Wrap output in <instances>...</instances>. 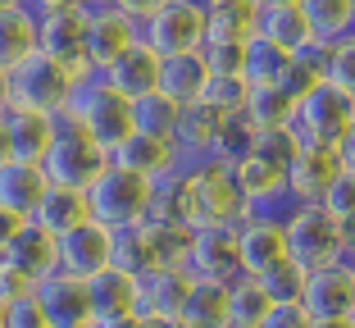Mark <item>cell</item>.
Here are the masks:
<instances>
[{"label":"cell","instance_id":"obj_1","mask_svg":"<svg viewBox=\"0 0 355 328\" xmlns=\"http://www.w3.org/2000/svg\"><path fill=\"white\" fill-rule=\"evenodd\" d=\"M78 87H83V78L73 69H64L60 60L37 51L10 74V110H32V114L64 119L69 105H73Z\"/></svg>","mask_w":355,"mask_h":328},{"label":"cell","instance_id":"obj_2","mask_svg":"<svg viewBox=\"0 0 355 328\" xmlns=\"http://www.w3.org/2000/svg\"><path fill=\"white\" fill-rule=\"evenodd\" d=\"M182 178H187V223L191 228H237L251 214V205L241 201L232 173L223 164H214V159L187 164Z\"/></svg>","mask_w":355,"mask_h":328},{"label":"cell","instance_id":"obj_3","mask_svg":"<svg viewBox=\"0 0 355 328\" xmlns=\"http://www.w3.org/2000/svg\"><path fill=\"white\" fill-rule=\"evenodd\" d=\"M64 119H73L87 137H96L110 155L132 137V101H128L123 92H114L101 74L87 78V83L78 87L73 105H69V114H64Z\"/></svg>","mask_w":355,"mask_h":328},{"label":"cell","instance_id":"obj_4","mask_svg":"<svg viewBox=\"0 0 355 328\" xmlns=\"http://www.w3.org/2000/svg\"><path fill=\"white\" fill-rule=\"evenodd\" d=\"M150 187H155V182H146L141 173H132V169H123V164H114V159H110V169H105L101 178L87 187L92 219L105 223L110 233H119V228H132V223H146Z\"/></svg>","mask_w":355,"mask_h":328},{"label":"cell","instance_id":"obj_5","mask_svg":"<svg viewBox=\"0 0 355 328\" xmlns=\"http://www.w3.org/2000/svg\"><path fill=\"white\" fill-rule=\"evenodd\" d=\"M287 260L301 265L305 274L314 269H328L337 260H346V237H342V223H333L319 205H296L287 219Z\"/></svg>","mask_w":355,"mask_h":328},{"label":"cell","instance_id":"obj_6","mask_svg":"<svg viewBox=\"0 0 355 328\" xmlns=\"http://www.w3.org/2000/svg\"><path fill=\"white\" fill-rule=\"evenodd\" d=\"M110 159H114V155H110L96 137H87L73 119H60V137H55V150L46 155L42 169H46V178H51L55 187L87 191L105 169H110Z\"/></svg>","mask_w":355,"mask_h":328},{"label":"cell","instance_id":"obj_7","mask_svg":"<svg viewBox=\"0 0 355 328\" xmlns=\"http://www.w3.org/2000/svg\"><path fill=\"white\" fill-rule=\"evenodd\" d=\"M141 42L159 55V60H178V55H200L209 42V19L200 0H168L164 10L141 28Z\"/></svg>","mask_w":355,"mask_h":328},{"label":"cell","instance_id":"obj_8","mask_svg":"<svg viewBox=\"0 0 355 328\" xmlns=\"http://www.w3.org/2000/svg\"><path fill=\"white\" fill-rule=\"evenodd\" d=\"M296 137L310 141V146H328L337 150L346 141V132L355 128V96L337 92V87H314L305 96L301 105H296Z\"/></svg>","mask_w":355,"mask_h":328},{"label":"cell","instance_id":"obj_9","mask_svg":"<svg viewBox=\"0 0 355 328\" xmlns=\"http://www.w3.org/2000/svg\"><path fill=\"white\" fill-rule=\"evenodd\" d=\"M137 42H141V23L119 14L110 0L87 10V60H92L96 74H105L114 60H123Z\"/></svg>","mask_w":355,"mask_h":328},{"label":"cell","instance_id":"obj_10","mask_svg":"<svg viewBox=\"0 0 355 328\" xmlns=\"http://www.w3.org/2000/svg\"><path fill=\"white\" fill-rule=\"evenodd\" d=\"M237 251H241V278H264L273 265L287 260V228L273 214H246L237 223Z\"/></svg>","mask_w":355,"mask_h":328},{"label":"cell","instance_id":"obj_11","mask_svg":"<svg viewBox=\"0 0 355 328\" xmlns=\"http://www.w3.org/2000/svg\"><path fill=\"white\" fill-rule=\"evenodd\" d=\"M87 10H92V5H83V10H60V14H46L42 19V55L60 60L64 69H73L83 83L96 78L92 60H87Z\"/></svg>","mask_w":355,"mask_h":328},{"label":"cell","instance_id":"obj_12","mask_svg":"<svg viewBox=\"0 0 355 328\" xmlns=\"http://www.w3.org/2000/svg\"><path fill=\"white\" fill-rule=\"evenodd\" d=\"M342 173L346 169H342V155H337V150L301 141L296 159L287 164V196H292L296 205H319L328 196V187H333Z\"/></svg>","mask_w":355,"mask_h":328},{"label":"cell","instance_id":"obj_13","mask_svg":"<svg viewBox=\"0 0 355 328\" xmlns=\"http://www.w3.org/2000/svg\"><path fill=\"white\" fill-rule=\"evenodd\" d=\"M301 306L310 319H351L355 315V260H337L328 269H314L305 278Z\"/></svg>","mask_w":355,"mask_h":328},{"label":"cell","instance_id":"obj_14","mask_svg":"<svg viewBox=\"0 0 355 328\" xmlns=\"http://www.w3.org/2000/svg\"><path fill=\"white\" fill-rule=\"evenodd\" d=\"M37 301H42L51 328H87L96 319L87 278H73V274H64V269H55L51 278L37 283Z\"/></svg>","mask_w":355,"mask_h":328},{"label":"cell","instance_id":"obj_15","mask_svg":"<svg viewBox=\"0 0 355 328\" xmlns=\"http://www.w3.org/2000/svg\"><path fill=\"white\" fill-rule=\"evenodd\" d=\"M187 269L209 283H237L241 278V251H237V228H196L191 233Z\"/></svg>","mask_w":355,"mask_h":328},{"label":"cell","instance_id":"obj_16","mask_svg":"<svg viewBox=\"0 0 355 328\" xmlns=\"http://www.w3.org/2000/svg\"><path fill=\"white\" fill-rule=\"evenodd\" d=\"M114 265V233L105 223H83L60 237V269L73 278H96L101 269Z\"/></svg>","mask_w":355,"mask_h":328},{"label":"cell","instance_id":"obj_17","mask_svg":"<svg viewBox=\"0 0 355 328\" xmlns=\"http://www.w3.org/2000/svg\"><path fill=\"white\" fill-rule=\"evenodd\" d=\"M114 164L141 173L146 182H164V178H173L178 169H187L182 155H178V146H173V137H146V132H132V137L114 150Z\"/></svg>","mask_w":355,"mask_h":328},{"label":"cell","instance_id":"obj_18","mask_svg":"<svg viewBox=\"0 0 355 328\" xmlns=\"http://www.w3.org/2000/svg\"><path fill=\"white\" fill-rule=\"evenodd\" d=\"M159 69H164V60H159L146 42H137L132 51H128L123 60H114L101 78L114 87V92H123L128 101H141V96L159 92Z\"/></svg>","mask_w":355,"mask_h":328},{"label":"cell","instance_id":"obj_19","mask_svg":"<svg viewBox=\"0 0 355 328\" xmlns=\"http://www.w3.org/2000/svg\"><path fill=\"white\" fill-rule=\"evenodd\" d=\"M5 260H10L14 269H23L32 283H42V278H51L55 269H60V237L46 233L37 219H28L23 233L14 237V246L5 251Z\"/></svg>","mask_w":355,"mask_h":328},{"label":"cell","instance_id":"obj_20","mask_svg":"<svg viewBox=\"0 0 355 328\" xmlns=\"http://www.w3.org/2000/svg\"><path fill=\"white\" fill-rule=\"evenodd\" d=\"M51 191V178H46L42 164H23V159H10L0 169V205L14 210L19 219H32L42 210V196Z\"/></svg>","mask_w":355,"mask_h":328},{"label":"cell","instance_id":"obj_21","mask_svg":"<svg viewBox=\"0 0 355 328\" xmlns=\"http://www.w3.org/2000/svg\"><path fill=\"white\" fill-rule=\"evenodd\" d=\"M114 269L132 278H150L155 269H164V242L150 223H132L114 233Z\"/></svg>","mask_w":355,"mask_h":328},{"label":"cell","instance_id":"obj_22","mask_svg":"<svg viewBox=\"0 0 355 328\" xmlns=\"http://www.w3.org/2000/svg\"><path fill=\"white\" fill-rule=\"evenodd\" d=\"M37 51H42V19H37L28 5L0 10V69L14 74V69Z\"/></svg>","mask_w":355,"mask_h":328},{"label":"cell","instance_id":"obj_23","mask_svg":"<svg viewBox=\"0 0 355 328\" xmlns=\"http://www.w3.org/2000/svg\"><path fill=\"white\" fill-rule=\"evenodd\" d=\"M209 19V42H237L246 46L260 32V0H200Z\"/></svg>","mask_w":355,"mask_h":328},{"label":"cell","instance_id":"obj_24","mask_svg":"<svg viewBox=\"0 0 355 328\" xmlns=\"http://www.w3.org/2000/svg\"><path fill=\"white\" fill-rule=\"evenodd\" d=\"M191 283H196L191 269H173V265L155 269L150 278H141V306H137V315H168V319H178L182 306H187Z\"/></svg>","mask_w":355,"mask_h":328},{"label":"cell","instance_id":"obj_25","mask_svg":"<svg viewBox=\"0 0 355 328\" xmlns=\"http://www.w3.org/2000/svg\"><path fill=\"white\" fill-rule=\"evenodd\" d=\"M55 137H60V119L32 114V110H10L14 159H23V164H46V155L55 150Z\"/></svg>","mask_w":355,"mask_h":328},{"label":"cell","instance_id":"obj_26","mask_svg":"<svg viewBox=\"0 0 355 328\" xmlns=\"http://www.w3.org/2000/svg\"><path fill=\"white\" fill-rule=\"evenodd\" d=\"M178 319H182V328H232V283L196 278Z\"/></svg>","mask_w":355,"mask_h":328},{"label":"cell","instance_id":"obj_27","mask_svg":"<svg viewBox=\"0 0 355 328\" xmlns=\"http://www.w3.org/2000/svg\"><path fill=\"white\" fill-rule=\"evenodd\" d=\"M223 119L214 114L209 105H182L178 110V123H173V146L178 155H182V164H196V159L209 155V146H214V132H219Z\"/></svg>","mask_w":355,"mask_h":328},{"label":"cell","instance_id":"obj_28","mask_svg":"<svg viewBox=\"0 0 355 328\" xmlns=\"http://www.w3.org/2000/svg\"><path fill=\"white\" fill-rule=\"evenodd\" d=\"M87 292H92V310L96 315H137L141 306V278L123 274V269H101L96 278H87Z\"/></svg>","mask_w":355,"mask_h":328},{"label":"cell","instance_id":"obj_29","mask_svg":"<svg viewBox=\"0 0 355 328\" xmlns=\"http://www.w3.org/2000/svg\"><path fill=\"white\" fill-rule=\"evenodd\" d=\"M255 37H264L269 46H278L282 55H301V51H310V46H314L310 23H305L301 5H264L260 32H255Z\"/></svg>","mask_w":355,"mask_h":328},{"label":"cell","instance_id":"obj_30","mask_svg":"<svg viewBox=\"0 0 355 328\" xmlns=\"http://www.w3.org/2000/svg\"><path fill=\"white\" fill-rule=\"evenodd\" d=\"M32 219L42 223L46 233L64 237V233H73V228H83V223H92V201H87V191L78 187H55L42 196V210L32 214Z\"/></svg>","mask_w":355,"mask_h":328},{"label":"cell","instance_id":"obj_31","mask_svg":"<svg viewBox=\"0 0 355 328\" xmlns=\"http://www.w3.org/2000/svg\"><path fill=\"white\" fill-rule=\"evenodd\" d=\"M205 83H209V69L200 55H178V60H164V69H159V96H168L178 110L196 105Z\"/></svg>","mask_w":355,"mask_h":328},{"label":"cell","instance_id":"obj_32","mask_svg":"<svg viewBox=\"0 0 355 328\" xmlns=\"http://www.w3.org/2000/svg\"><path fill=\"white\" fill-rule=\"evenodd\" d=\"M301 14L310 23L314 46H333L355 28V0H301Z\"/></svg>","mask_w":355,"mask_h":328},{"label":"cell","instance_id":"obj_33","mask_svg":"<svg viewBox=\"0 0 355 328\" xmlns=\"http://www.w3.org/2000/svg\"><path fill=\"white\" fill-rule=\"evenodd\" d=\"M146 223H150V228H178V223H187V178H182V169H178L173 178H164V182L150 187ZM187 228H191V223H187Z\"/></svg>","mask_w":355,"mask_h":328},{"label":"cell","instance_id":"obj_34","mask_svg":"<svg viewBox=\"0 0 355 328\" xmlns=\"http://www.w3.org/2000/svg\"><path fill=\"white\" fill-rule=\"evenodd\" d=\"M246 119H251L255 132H264V128H292L296 105L282 87H251V96H246Z\"/></svg>","mask_w":355,"mask_h":328},{"label":"cell","instance_id":"obj_35","mask_svg":"<svg viewBox=\"0 0 355 328\" xmlns=\"http://www.w3.org/2000/svg\"><path fill=\"white\" fill-rule=\"evenodd\" d=\"M255 150V128L246 114H232L219 123V132H214V146H209L205 159H214V164H223V169H232L237 159H246Z\"/></svg>","mask_w":355,"mask_h":328},{"label":"cell","instance_id":"obj_36","mask_svg":"<svg viewBox=\"0 0 355 328\" xmlns=\"http://www.w3.org/2000/svg\"><path fill=\"white\" fill-rule=\"evenodd\" d=\"M278 87L292 96V105H301L314 87H324V51H319V46H310V51L292 55V60H287V69H282V78H278Z\"/></svg>","mask_w":355,"mask_h":328},{"label":"cell","instance_id":"obj_37","mask_svg":"<svg viewBox=\"0 0 355 328\" xmlns=\"http://www.w3.org/2000/svg\"><path fill=\"white\" fill-rule=\"evenodd\" d=\"M287 60H292V55H282L278 46H269L264 37H251V42H246V64H241V78H246V87H278Z\"/></svg>","mask_w":355,"mask_h":328},{"label":"cell","instance_id":"obj_38","mask_svg":"<svg viewBox=\"0 0 355 328\" xmlns=\"http://www.w3.org/2000/svg\"><path fill=\"white\" fill-rule=\"evenodd\" d=\"M173 123H178V105L168 96L150 92L141 101H132V132H146V137H173Z\"/></svg>","mask_w":355,"mask_h":328},{"label":"cell","instance_id":"obj_39","mask_svg":"<svg viewBox=\"0 0 355 328\" xmlns=\"http://www.w3.org/2000/svg\"><path fill=\"white\" fill-rule=\"evenodd\" d=\"M269 310H273V301L264 297V287L255 278H237L232 283V328H260Z\"/></svg>","mask_w":355,"mask_h":328},{"label":"cell","instance_id":"obj_40","mask_svg":"<svg viewBox=\"0 0 355 328\" xmlns=\"http://www.w3.org/2000/svg\"><path fill=\"white\" fill-rule=\"evenodd\" d=\"M305 269L301 265H292V260H282V265H273L264 278H255V283L264 287V297L273 301V306H296V301L305 297Z\"/></svg>","mask_w":355,"mask_h":328},{"label":"cell","instance_id":"obj_41","mask_svg":"<svg viewBox=\"0 0 355 328\" xmlns=\"http://www.w3.org/2000/svg\"><path fill=\"white\" fill-rule=\"evenodd\" d=\"M246 78H209L205 92H200V105H209L219 119H232V114H246Z\"/></svg>","mask_w":355,"mask_h":328},{"label":"cell","instance_id":"obj_42","mask_svg":"<svg viewBox=\"0 0 355 328\" xmlns=\"http://www.w3.org/2000/svg\"><path fill=\"white\" fill-rule=\"evenodd\" d=\"M319 51H324V83L355 96V37H342V42L319 46Z\"/></svg>","mask_w":355,"mask_h":328},{"label":"cell","instance_id":"obj_43","mask_svg":"<svg viewBox=\"0 0 355 328\" xmlns=\"http://www.w3.org/2000/svg\"><path fill=\"white\" fill-rule=\"evenodd\" d=\"M296 150H301V137H296V128H264V132H255V150L251 155L269 159V164H278V169H287L296 159Z\"/></svg>","mask_w":355,"mask_h":328},{"label":"cell","instance_id":"obj_44","mask_svg":"<svg viewBox=\"0 0 355 328\" xmlns=\"http://www.w3.org/2000/svg\"><path fill=\"white\" fill-rule=\"evenodd\" d=\"M200 60H205L209 78H241V64H246V46H237V42H205Z\"/></svg>","mask_w":355,"mask_h":328},{"label":"cell","instance_id":"obj_45","mask_svg":"<svg viewBox=\"0 0 355 328\" xmlns=\"http://www.w3.org/2000/svg\"><path fill=\"white\" fill-rule=\"evenodd\" d=\"M319 210H324L333 223H342V228L355 219V173H342V178L328 187V196L319 201Z\"/></svg>","mask_w":355,"mask_h":328},{"label":"cell","instance_id":"obj_46","mask_svg":"<svg viewBox=\"0 0 355 328\" xmlns=\"http://www.w3.org/2000/svg\"><path fill=\"white\" fill-rule=\"evenodd\" d=\"M0 319H5V328H51V319H46L37 292H32V297H23V301L0 306Z\"/></svg>","mask_w":355,"mask_h":328},{"label":"cell","instance_id":"obj_47","mask_svg":"<svg viewBox=\"0 0 355 328\" xmlns=\"http://www.w3.org/2000/svg\"><path fill=\"white\" fill-rule=\"evenodd\" d=\"M37 292V283H32L23 269H14L5 255H0V306H10V301H23Z\"/></svg>","mask_w":355,"mask_h":328},{"label":"cell","instance_id":"obj_48","mask_svg":"<svg viewBox=\"0 0 355 328\" xmlns=\"http://www.w3.org/2000/svg\"><path fill=\"white\" fill-rule=\"evenodd\" d=\"M260 328H314V319H310V310L296 301V306H273Z\"/></svg>","mask_w":355,"mask_h":328},{"label":"cell","instance_id":"obj_49","mask_svg":"<svg viewBox=\"0 0 355 328\" xmlns=\"http://www.w3.org/2000/svg\"><path fill=\"white\" fill-rule=\"evenodd\" d=\"M110 5H114L119 14H128V19H132V23H141V28H146V23L155 19L159 10H164L168 0H110Z\"/></svg>","mask_w":355,"mask_h":328},{"label":"cell","instance_id":"obj_50","mask_svg":"<svg viewBox=\"0 0 355 328\" xmlns=\"http://www.w3.org/2000/svg\"><path fill=\"white\" fill-rule=\"evenodd\" d=\"M23 223H28V219H19L14 210H5V205H0V255L14 246V237L23 233Z\"/></svg>","mask_w":355,"mask_h":328},{"label":"cell","instance_id":"obj_51","mask_svg":"<svg viewBox=\"0 0 355 328\" xmlns=\"http://www.w3.org/2000/svg\"><path fill=\"white\" fill-rule=\"evenodd\" d=\"M37 19H46V14H60V10H83V5H92V0H23Z\"/></svg>","mask_w":355,"mask_h":328},{"label":"cell","instance_id":"obj_52","mask_svg":"<svg viewBox=\"0 0 355 328\" xmlns=\"http://www.w3.org/2000/svg\"><path fill=\"white\" fill-rule=\"evenodd\" d=\"M92 328H141V315H96Z\"/></svg>","mask_w":355,"mask_h":328},{"label":"cell","instance_id":"obj_53","mask_svg":"<svg viewBox=\"0 0 355 328\" xmlns=\"http://www.w3.org/2000/svg\"><path fill=\"white\" fill-rule=\"evenodd\" d=\"M14 159V141H10V114H0V169Z\"/></svg>","mask_w":355,"mask_h":328},{"label":"cell","instance_id":"obj_54","mask_svg":"<svg viewBox=\"0 0 355 328\" xmlns=\"http://www.w3.org/2000/svg\"><path fill=\"white\" fill-rule=\"evenodd\" d=\"M337 155H342V169H346V173H355V128L346 132V141L337 146Z\"/></svg>","mask_w":355,"mask_h":328},{"label":"cell","instance_id":"obj_55","mask_svg":"<svg viewBox=\"0 0 355 328\" xmlns=\"http://www.w3.org/2000/svg\"><path fill=\"white\" fill-rule=\"evenodd\" d=\"M141 328H182V319H168V315H141Z\"/></svg>","mask_w":355,"mask_h":328},{"label":"cell","instance_id":"obj_56","mask_svg":"<svg viewBox=\"0 0 355 328\" xmlns=\"http://www.w3.org/2000/svg\"><path fill=\"white\" fill-rule=\"evenodd\" d=\"M0 114H10V74L0 69Z\"/></svg>","mask_w":355,"mask_h":328},{"label":"cell","instance_id":"obj_57","mask_svg":"<svg viewBox=\"0 0 355 328\" xmlns=\"http://www.w3.org/2000/svg\"><path fill=\"white\" fill-rule=\"evenodd\" d=\"M342 237H346V260H355V219L342 228Z\"/></svg>","mask_w":355,"mask_h":328},{"label":"cell","instance_id":"obj_58","mask_svg":"<svg viewBox=\"0 0 355 328\" xmlns=\"http://www.w3.org/2000/svg\"><path fill=\"white\" fill-rule=\"evenodd\" d=\"M314 328H351V319H314Z\"/></svg>","mask_w":355,"mask_h":328},{"label":"cell","instance_id":"obj_59","mask_svg":"<svg viewBox=\"0 0 355 328\" xmlns=\"http://www.w3.org/2000/svg\"><path fill=\"white\" fill-rule=\"evenodd\" d=\"M260 5H301V0H260Z\"/></svg>","mask_w":355,"mask_h":328},{"label":"cell","instance_id":"obj_60","mask_svg":"<svg viewBox=\"0 0 355 328\" xmlns=\"http://www.w3.org/2000/svg\"><path fill=\"white\" fill-rule=\"evenodd\" d=\"M14 5H23V0H0V10H14Z\"/></svg>","mask_w":355,"mask_h":328},{"label":"cell","instance_id":"obj_61","mask_svg":"<svg viewBox=\"0 0 355 328\" xmlns=\"http://www.w3.org/2000/svg\"><path fill=\"white\" fill-rule=\"evenodd\" d=\"M92 5H105V0H92Z\"/></svg>","mask_w":355,"mask_h":328},{"label":"cell","instance_id":"obj_62","mask_svg":"<svg viewBox=\"0 0 355 328\" xmlns=\"http://www.w3.org/2000/svg\"><path fill=\"white\" fill-rule=\"evenodd\" d=\"M351 328H355V315H351Z\"/></svg>","mask_w":355,"mask_h":328},{"label":"cell","instance_id":"obj_63","mask_svg":"<svg viewBox=\"0 0 355 328\" xmlns=\"http://www.w3.org/2000/svg\"><path fill=\"white\" fill-rule=\"evenodd\" d=\"M0 328H5V319H0Z\"/></svg>","mask_w":355,"mask_h":328},{"label":"cell","instance_id":"obj_64","mask_svg":"<svg viewBox=\"0 0 355 328\" xmlns=\"http://www.w3.org/2000/svg\"><path fill=\"white\" fill-rule=\"evenodd\" d=\"M351 37H355V28H351Z\"/></svg>","mask_w":355,"mask_h":328}]
</instances>
